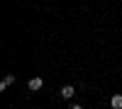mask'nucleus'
Instances as JSON below:
<instances>
[{
	"mask_svg": "<svg viewBox=\"0 0 122 109\" xmlns=\"http://www.w3.org/2000/svg\"><path fill=\"white\" fill-rule=\"evenodd\" d=\"M42 85H44V80H42V78H32V80L27 83V87H29V90H32V92L42 90Z\"/></svg>",
	"mask_w": 122,
	"mask_h": 109,
	"instance_id": "nucleus-1",
	"label": "nucleus"
},
{
	"mask_svg": "<svg viewBox=\"0 0 122 109\" xmlns=\"http://www.w3.org/2000/svg\"><path fill=\"white\" fill-rule=\"evenodd\" d=\"M61 97H64V100H71V97L76 95V90H73V85H64L61 87V92H59Z\"/></svg>",
	"mask_w": 122,
	"mask_h": 109,
	"instance_id": "nucleus-2",
	"label": "nucleus"
},
{
	"mask_svg": "<svg viewBox=\"0 0 122 109\" xmlns=\"http://www.w3.org/2000/svg\"><path fill=\"white\" fill-rule=\"evenodd\" d=\"M12 83H15V75H5L3 80H0V90H7Z\"/></svg>",
	"mask_w": 122,
	"mask_h": 109,
	"instance_id": "nucleus-4",
	"label": "nucleus"
},
{
	"mask_svg": "<svg viewBox=\"0 0 122 109\" xmlns=\"http://www.w3.org/2000/svg\"><path fill=\"white\" fill-rule=\"evenodd\" d=\"M71 109H83V107H81V104H73V107H71Z\"/></svg>",
	"mask_w": 122,
	"mask_h": 109,
	"instance_id": "nucleus-5",
	"label": "nucleus"
},
{
	"mask_svg": "<svg viewBox=\"0 0 122 109\" xmlns=\"http://www.w3.org/2000/svg\"><path fill=\"white\" fill-rule=\"evenodd\" d=\"M110 107L112 109H122V95H112L110 97Z\"/></svg>",
	"mask_w": 122,
	"mask_h": 109,
	"instance_id": "nucleus-3",
	"label": "nucleus"
}]
</instances>
